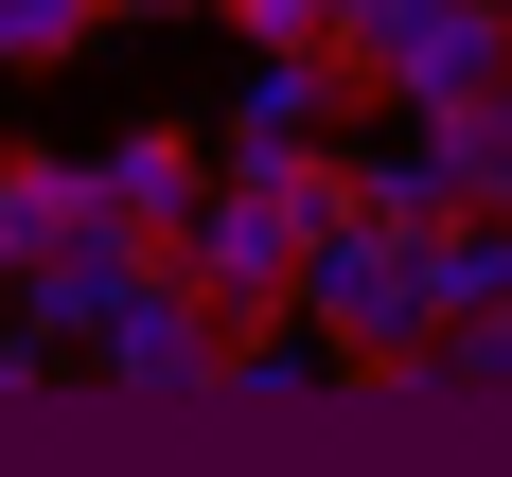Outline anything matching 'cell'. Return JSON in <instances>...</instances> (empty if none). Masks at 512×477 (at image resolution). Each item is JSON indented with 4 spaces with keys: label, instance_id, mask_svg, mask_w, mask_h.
<instances>
[{
    "label": "cell",
    "instance_id": "6da1fadb",
    "mask_svg": "<svg viewBox=\"0 0 512 477\" xmlns=\"http://www.w3.org/2000/svg\"><path fill=\"white\" fill-rule=\"evenodd\" d=\"M354 195L318 142H283V159H212V195H195V230H177V265H195L230 318H283V283H301V230Z\"/></svg>",
    "mask_w": 512,
    "mask_h": 477
},
{
    "label": "cell",
    "instance_id": "7a4b0ae2",
    "mask_svg": "<svg viewBox=\"0 0 512 477\" xmlns=\"http://www.w3.org/2000/svg\"><path fill=\"white\" fill-rule=\"evenodd\" d=\"M283 301H301L354 371H389V389H407V371H424V336H442V301H424V248L389 230V212H354V195L301 230V283H283Z\"/></svg>",
    "mask_w": 512,
    "mask_h": 477
},
{
    "label": "cell",
    "instance_id": "3957f363",
    "mask_svg": "<svg viewBox=\"0 0 512 477\" xmlns=\"http://www.w3.org/2000/svg\"><path fill=\"white\" fill-rule=\"evenodd\" d=\"M512 71V0H354V89L371 106H460Z\"/></svg>",
    "mask_w": 512,
    "mask_h": 477
},
{
    "label": "cell",
    "instance_id": "277c9868",
    "mask_svg": "<svg viewBox=\"0 0 512 477\" xmlns=\"http://www.w3.org/2000/svg\"><path fill=\"white\" fill-rule=\"evenodd\" d=\"M230 336H248V318L212 301L195 265H159L142 301L89 336V371H106V389H142V407H195V389H230Z\"/></svg>",
    "mask_w": 512,
    "mask_h": 477
},
{
    "label": "cell",
    "instance_id": "5b68a950",
    "mask_svg": "<svg viewBox=\"0 0 512 477\" xmlns=\"http://www.w3.org/2000/svg\"><path fill=\"white\" fill-rule=\"evenodd\" d=\"M159 265H177V248H159L142 212H124V195H89V212H71V230H53V248H36V283H18V301L53 318V354H89V336H106V318H124V301H142Z\"/></svg>",
    "mask_w": 512,
    "mask_h": 477
},
{
    "label": "cell",
    "instance_id": "8992f818",
    "mask_svg": "<svg viewBox=\"0 0 512 477\" xmlns=\"http://www.w3.org/2000/svg\"><path fill=\"white\" fill-rule=\"evenodd\" d=\"M336 106H354V53H248V89H230V159L336 142Z\"/></svg>",
    "mask_w": 512,
    "mask_h": 477
},
{
    "label": "cell",
    "instance_id": "52a82bcc",
    "mask_svg": "<svg viewBox=\"0 0 512 477\" xmlns=\"http://www.w3.org/2000/svg\"><path fill=\"white\" fill-rule=\"evenodd\" d=\"M424 248V301L442 318H495L512 301V212H442V230H407Z\"/></svg>",
    "mask_w": 512,
    "mask_h": 477
},
{
    "label": "cell",
    "instance_id": "ba28073f",
    "mask_svg": "<svg viewBox=\"0 0 512 477\" xmlns=\"http://www.w3.org/2000/svg\"><path fill=\"white\" fill-rule=\"evenodd\" d=\"M106 195L142 212L159 248H177V230H195V195H212V159H195V142H177V124H142V142H106Z\"/></svg>",
    "mask_w": 512,
    "mask_h": 477
},
{
    "label": "cell",
    "instance_id": "9c48e42d",
    "mask_svg": "<svg viewBox=\"0 0 512 477\" xmlns=\"http://www.w3.org/2000/svg\"><path fill=\"white\" fill-rule=\"evenodd\" d=\"M336 177H354V212H389V230H442V212H460V177H442V142H371V159H336Z\"/></svg>",
    "mask_w": 512,
    "mask_h": 477
},
{
    "label": "cell",
    "instance_id": "30bf717a",
    "mask_svg": "<svg viewBox=\"0 0 512 477\" xmlns=\"http://www.w3.org/2000/svg\"><path fill=\"white\" fill-rule=\"evenodd\" d=\"M248 53H354V0H230Z\"/></svg>",
    "mask_w": 512,
    "mask_h": 477
},
{
    "label": "cell",
    "instance_id": "8fae6325",
    "mask_svg": "<svg viewBox=\"0 0 512 477\" xmlns=\"http://www.w3.org/2000/svg\"><path fill=\"white\" fill-rule=\"evenodd\" d=\"M89 18H106V0H0V71H18V53H71Z\"/></svg>",
    "mask_w": 512,
    "mask_h": 477
},
{
    "label": "cell",
    "instance_id": "7c38bea8",
    "mask_svg": "<svg viewBox=\"0 0 512 477\" xmlns=\"http://www.w3.org/2000/svg\"><path fill=\"white\" fill-rule=\"evenodd\" d=\"M106 18H230V0H106Z\"/></svg>",
    "mask_w": 512,
    "mask_h": 477
}]
</instances>
